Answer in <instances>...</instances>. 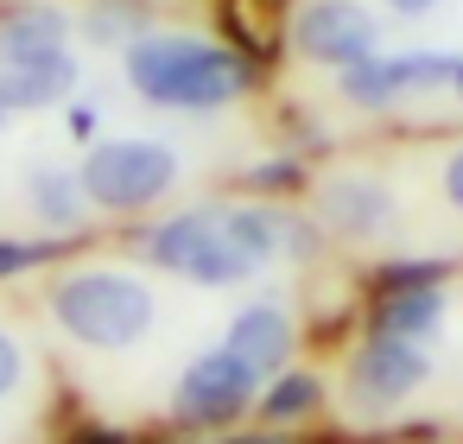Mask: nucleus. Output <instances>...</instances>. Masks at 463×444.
Returning a JSON list of instances; mask_svg holds the SVG:
<instances>
[{"label": "nucleus", "instance_id": "1", "mask_svg": "<svg viewBox=\"0 0 463 444\" xmlns=\"http://www.w3.org/2000/svg\"><path fill=\"white\" fill-rule=\"evenodd\" d=\"M140 260L203 292H235L279 260H305L317 248V222L273 197H216L165 210L140 229Z\"/></svg>", "mask_w": 463, "mask_h": 444}, {"label": "nucleus", "instance_id": "2", "mask_svg": "<svg viewBox=\"0 0 463 444\" xmlns=\"http://www.w3.org/2000/svg\"><path fill=\"white\" fill-rule=\"evenodd\" d=\"M121 77L146 109L165 115H222L254 96V58L241 45H222L210 33L153 26L121 52Z\"/></svg>", "mask_w": 463, "mask_h": 444}, {"label": "nucleus", "instance_id": "3", "mask_svg": "<svg viewBox=\"0 0 463 444\" xmlns=\"http://www.w3.org/2000/svg\"><path fill=\"white\" fill-rule=\"evenodd\" d=\"M52 330L90 355H134L153 330H159V292L140 267L121 260H71L52 267L45 292H39Z\"/></svg>", "mask_w": 463, "mask_h": 444}, {"label": "nucleus", "instance_id": "4", "mask_svg": "<svg viewBox=\"0 0 463 444\" xmlns=\"http://www.w3.org/2000/svg\"><path fill=\"white\" fill-rule=\"evenodd\" d=\"M77 178H83V197L96 216H153L178 178H184V159L165 146V140H146V134H115V140H96L83 159H77Z\"/></svg>", "mask_w": 463, "mask_h": 444}, {"label": "nucleus", "instance_id": "5", "mask_svg": "<svg viewBox=\"0 0 463 444\" xmlns=\"http://www.w3.org/2000/svg\"><path fill=\"white\" fill-rule=\"evenodd\" d=\"M425 381H431V349L387 336L374 324L343 349V368H336V393H343L349 419H387V412L412 406L425 393Z\"/></svg>", "mask_w": 463, "mask_h": 444}, {"label": "nucleus", "instance_id": "6", "mask_svg": "<svg viewBox=\"0 0 463 444\" xmlns=\"http://www.w3.org/2000/svg\"><path fill=\"white\" fill-rule=\"evenodd\" d=\"M311 222L330 241H343V248H381V241L400 235L406 203H400V191H393L387 172H374V165H336L311 191Z\"/></svg>", "mask_w": 463, "mask_h": 444}, {"label": "nucleus", "instance_id": "7", "mask_svg": "<svg viewBox=\"0 0 463 444\" xmlns=\"http://www.w3.org/2000/svg\"><path fill=\"white\" fill-rule=\"evenodd\" d=\"M254 400H260V381H254V374H248L222 343H216V349H197V355L178 368L165 412H172V425H178V431L210 438V431L241 425V419L254 412Z\"/></svg>", "mask_w": 463, "mask_h": 444}, {"label": "nucleus", "instance_id": "8", "mask_svg": "<svg viewBox=\"0 0 463 444\" xmlns=\"http://www.w3.org/2000/svg\"><path fill=\"white\" fill-rule=\"evenodd\" d=\"M286 45L317 64V71H355L362 58L381 52V20L362 7V0H298L286 14Z\"/></svg>", "mask_w": 463, "mask_h": 444}, {"label": "nucleus", "instance_id": "9", "mask_svg": "<svg viewBox=\"0 0 463 444\" xmlns=\"http://www.w3.org/2000/svg\"><path fill=\"white\" fill-rule=\"evenodd\" d=\"M450 77H457L450 52H374L336 77V96L362 115H387L400 102H419V96H450Z\"/></svg>", "mask_w": 463, "mask_h": 444}, {"label": "nucleus", "instance_id": "10", "mask_svg": "<svg viewBox=\"0 0 463 444\" xmlns=\"http://www.w3.org/2000/svg\"><path fill=\"white\" fill-rule=\"evenodd\" d=\"M222 349L267 387V381L286 374L292 355H298V317H292L279 298H248V305L229 317V330H222Z\"/></svg>", "mask_w": 463, "mask_h": 444}, {"label": "nucleus", "instance_id": "11", "mask_svg": "<svg viewBox=\"0 0 463 444\" xmlns=\"http://www.w3.org/2000/svg\"><path fill=\"white\" fill-rule=\"evenodd\" d=\"M71 33H77V20L58 0H14V7H0V71L71 52Z\"/></svg>", "mask_w": 463, "mask_h": 444}, {"label": "nucleus", "instance_id": "12", "mask_svg": "<svg viewBox=\"0 0 463 444\" xmlns=\"http://www.w3.org/2000/svg\"><path fill=\"white\" fill-rule=\"evenodd\" d=\"M77 83H83V58L77 52H52L39 64L0 71V102H7L14 115H39V109H58Z\"/></svg>", "mask_w": 463, "mask_h": 444}, {"label": "nucleus", "instance_id": "13", "mask_svg": "<svg viewBox=\"0 0 463 444\" xmlns=\"http://www.w3.org/2000/svg\"><path fill=\"white\" fill-rule=\"evenodd\" d=\"M26 210L64 241V235H77L96 210H90V197H83V178H77V165H39L33 178H26Z\"/></svg>", "mask_w": 463, "mask_h": 444}, {"label": "nucleus", "instance_id": "14", "mask_svg": "<svg viewBox=\"0 0 463 444\" xmlns=\"http://www.w3.org/2000/svg\"><path fill=\"white\" fill-rule=\"evenodd\" d=\"M330 406V387H324V374H311V368H286V374H273L267 387H260V400H254V419L267 425V431H292V425H311L317 412Z\"/></svg>", "mask_w": 463, "mask_h": 444}, {"label": "nucleus", "instance_id": "15", "mask_svg": "<svg viewBox=\"0 0 463 444\" xmlns=\"http://www.w3.org/2000/svg\"><path fill=\"white\" fill-rule=\"evenodd\" d=\"M77 33L102 52H128L140 33H153V0H90Z\"/></svg>", "mask_w": 463, "mask_h": 444}, {"label": "nucleus", "instance_id": "16", "mask_svg": "<svg viewBox=\"0 0 463 444\" xmlns=\"http://www.w3.org/2000/svg\"><path fill=\"white\" fill-rule=\"evenodd\" d=\"M248 197H273V203H292V191H305V159H279V165H254L248 178Z\"/></svg>", "mask_w": 463, "mask_h": 444}, {"label": "nucleus", "instance_id": "17", "mask_svg": "<svg viewBox=\"0 0 463 444\" xmlns=\"http://www.w3.org/2000/svg\"><path fill=\"white\" fill-rule=\"evenodd\" d=\"M58 260V241H20V235H0V279H20Z\"/></svg>", "mask_w": 463, "mask_h": 444}, {"label": "nucleus", "instance_id": "18", "mask_svg": "<svg viewBox=\"0 0 463 444\" xmlns=\"http://www.w3.org/2000/svg\"><path fill=\"white\" fill-rule=\"evenodd\" d=\"M20 387H26V349H20V336L7 324H0V406L20 400Z\"/></svg>", "mask_w": 463, "mask_h": 444}, {"label": "nucleus", "instance_id": "19", "mask_svg": "<svg viewBox=\"0 0 463 444\" xmlns=\"http://www.w3.org/2000/svg\"><path fill=\"white\" fill-rule=\"evenodd\" d=\"M438 197L463 216V140H450V146H444V159H438Z\"/></svg>", "mask_w": 463, "mask_h": 444}, {"label": "nucleus", "instance_id": "20", "mask_svg": "<svg viewBox=\"0 0 463 444\" xmlns=\"http://www.w3.org/2000/svg\"><path fill=\"white\" fill-rule=\"evenodd\" d=\"M381 7H393L400 20H419V14H431V7H438V0H381Z\"/></svg>", "mask_w": 463, "mask_h": 444}, {"label": "nucleus", "instance_id": "21", "mask_svg": "<svg viewBox=\"0 0 463 444\" xmlns=\"http://www.w3.org/2000/svg\"><path fill=\"white\" fill-rule=\"evenodd\" d=\"M229 444H292L286 431H248V438H229Z\"/></svg>", "mask_w": 463, "mask_h": 444}, {"label": "nucleus", "instance_id": "22", "mask_svg": "<svg viewBox=\"0 0 463 444\" xmlns=\"http://www.w3.org/2000/svg\"><path fill=\"white\" fill-rule=\"evenodd\" d=\"M450 96H457V109H463V58H457V77H450Z\"/></svg>", "mask_w": 463, "mask_h": 444}, {"label": "nucleus", "instance_id": "23", "mask_svg": "<svg viewBox=\"0 0 463 444\" xmlns=\"http://www.w3.org/2000/svg\"><path fill=\"white\" fill-rule=\"evenodd\" d=\"M7 121H14V109H7V102H0V134H7Z\"/></svg>", "mask_w": 463, "mask_h": 444}]
</instances>
